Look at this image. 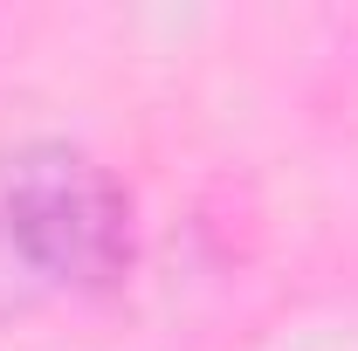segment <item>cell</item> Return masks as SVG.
<instances>
[{"instance_id":"obj_1","label":"cell","mask_w":358,"mask_h":351,"mask_svg":"<svg viewBox=\"0 0 358 351\" xmlns=\"http://www.w3.org/2000/svg\"><path fill=\"white\" fill-rule=\"evenodd\" d=\"M131 262V193L96 152L28 138L0 152V324L110 289Z\"/></svg>"}]
</instances>
